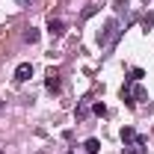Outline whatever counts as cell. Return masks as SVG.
Instances as JSON below:
<instances>
[{"mask_svg": "<svg viewBox=\"0 0 154 154\" xmlns=\"http://www.w3.org/2000/svg\"><path fill=\"white\" fill-rule=\"evenodd\" d=\"M145 145H148V136H139L134 145H125L122 154H145Z\"/></svg>", "mask_w": 154, "mask_h": 154, "instance_id": "cell-5", "label": "cell"}, {"mask_svg": "<svg viewBox=\"0 0 154 154\" xmlns=\"http://www.w3.org/2000/svg\"><path fill=\"white\" fill-rule=\"evenodd\" d=\"M83 148H86V154H98V151H101V142H98L95 136H89V139L83 142Z\"/></svg>", "mask_w": 154, "mask_h": 154, "instance_id": "cell-8", "label": "cell"}, {"mask_svg": "<svg viewBox=\"0 0 154 154\" xmlns=\"http://www.w3.org/2000/svg\"><path fill=\"white\" fill-rule=\"evenodd\" d=\"M48 33H51L54 38H59L62 33H65V24H62L59 18H48Z\"/></svg>", "mask_w": 154, "mask_h": 154, "instance_id": "cell-6", "label": "cell"}, {"mask_svg": "<svg viewBox=\"0 0 154 154\" xmlns=\"http://www.w3.org/2000/svg\"><path fill=\"white\" fill-rule=\"evenodd\" d=\"M113 6H116V12H128V0H116Z\"/></svg>", "mask_w": 154, "mask_h": 154, "instance_id": "cell-12", "label": "cell"}, {"mask_svg": "<svg viewBox=\"0 0 154 154\" xmlns=\"http://www.w3.org/2000/svg\"><path fill=\"white\" fill-rule=\"evenodd\" d=\"M142 77H145V74H142V68H134V71H131V80H136V83H139Z\"/></svg>", "mask_w": 154, "mask_h": 154, "instance_id": "cell-13", "label": "cell"}, {"mask_svg": "<svg viewBox=\"0 0 154 154\" xmlns=\"http://www.w3.org/2000/svg\"><path fill=\"white\" fill-rule=\"evenodd\" d=\"M116 36H119V21L110 18L107 24H104V30L98 33V45H101V48H107V45H113V38H116Z\"/></svg>", "mask_w": 154, "mask_h": 154, "instance_id": "cell-2", "label": "cell"}, {"mask_svg": "<svg viewBox=\"0 0 154 154\" xmlns=\"http://www.w3.org/2000/svg\"><path fill=\"white\" fill-rule=\"evenodd\" d=\"M30 77H33V65H30V62H21L18 68H15V80H18V83H27Z\"/></svg>", "mask_w": 154, "mask_h": 154, "instance_id": "cell-4", "label": "cell"}, {"mask_svg": "<svg viewBox=\"0 0 154 154\" xmlns=\"http://www.w3.org/2000/svg\"><path fill=\"white\" fill-rule=\"evenodd\" d=\"M136 139H139V134H136L134 128H128V125H125V128H122V142H125V145H134Z\"/></svg>", "mask_w": 154, "mask_h": 154, "instance_id": "cell-7", "label": "cell"}, {"mask_svg": "<svg viewBox=\"0 0 154 154\" xmlns=\"http://www.w3.org/2000/svg\"><path fill=\"white\" fill-rule=\"evenodd\" d=\"M0 154H3V151H0Z\"/></svg>", "mask_w": 154, "mask_h": 154, "instance_id": "cell-16", "label": "cell"}, {"mask_svg": "<svg viewBox=\"0 0 154 154\" xmlns=\"http://www.w3.org/2000/svg\"><path fill=\"white\" fill-rule=\"evenodd\" d=\"M145 98H148V92H145V89H142L136 80H128V83L122 86V101H125L128 107H136V104H142Z\"/></svg>", "mask_w": 154, "mask_h": 154, "instance_id": "cell-1", "label": "cell"}, {"mask_svg": "<svg viewBox=\"0 0 154 154\" xmlns=\"http://www.w3.org/2000/svg\"><path fill=\"white\" fill-rule=\"evenodd\" d=\"M89 110H92V107H89V101H80V104H77V119H86V116H89Z\"/></svg>", "mask_w": 154, "mask_h": 154, "instance_id": "cell-10", "label": "cell"}, {"mask_svg": "<svg viewBox=\"0 0 154 154\" xmlns=\"http://www.w3.org/2000/svg\"><path fill=\"white\" fill-rule=\"evenodd\" d=\"M15 3H18L21 9H30V6H33V3H36V0H15Z\"/></svg>", "mask_w": 154, "mask_h": 154, "instance_id": "cell-14", "label": "cell"}, {"mask_svg": "<svg viewBox=\"0 0 154 154\" xmlns=\"http://www.w3.org/2000/svg\"><path fill=\"white\" fill-rule=\"evenodd\" d=\"M24 42H27V45H36L38 42V30L36 27H27V30H24Z\"/></svg>", "mask_w": 154, "mask_h": 154, "instance_id": "cell-9", "label": "cell"}, {"mask_svg": "<svg viewBox=\"0 0 154 154\" xmlns=\"http://www.w3.org/2000/svg\"><path fill=\"white\" fill-rule=\"evenodd\" d=\"M145 3H148V0H145Z\"/></svg>", "mask_w": 154, "mask_h": 154, "instance_id": "cell-15", "label": "cell"}, {"mask_svg": "<svg viewBox=\"0 0 154 154\" xmlns=\"http://www.w3.org/2000/svg\"><path fill=\"white\" fill-rule=\"evenodd\" d=\"M142 27H145V30H148V27H154V12H148V15L142 18Z\"/></svg>", "mask_w": 154, "mask_h": 154, "instance_id": "cell-11", "label": "cell"}, {"mask_svg": "<svg viewBox=\"0 0 154 154\" xmlns=\"http://www.w3.org/2000/svg\"><path fill=\"white\" fill-rule=\"evenodd\" d=\"M45 89H48V92H59V89H62V80H59L57 68H48V74H45Z\"/></svg>", "mask_w": 154, "mask_h": 154, "instance_id": "cell-3", "label": "cell"}]
</instances>
